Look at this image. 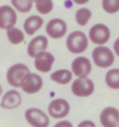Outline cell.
I'll list each match as a JSON object with an SVG mask.
<instances>
[{
    "mask_svg": "<svg viewBox=\"0 0 119 127\" xmlns=\"http://www.w3.org/2000/svg\"><path fill=\"white\" fill-rule=\"evenodd\" d=\"M66 47L71 53L82 54L88 47V38L82 31H74L66 39Z\"/></svg>",
    "mask_w": 119,
    "mask_h": 127,
    "instance_id": "1",
    "label": "cell"
},
{
    "mask_svg": "<svg viewBox=\"0 0 119 127\" xmlns=\"http://www.w3.org/2000/svg\"><path fill=\"white\" fill-rule=\"evenodd\" d=\"M92 60L97 67L100 68H109L114 64L115 56L112 50L104 46H98L91 53Z\"/></svg>",
    "mask_w": 119,
    "mask_h": 127,
    "instance_id": "2",
    "label": "cell"
},
{
    "mask_svg": "<svg viewBox=\"0 0 119 127\" xmlns=\"http://www.w3.org/2000/svg\"><path fill=\"white\" fill-rule=\"evenodd\" d=\"M30 72L27 65L22 63H17L11 65L7 69L6 77L7 82L10 86L13 87H21V83L26 74Z\"/></svg>",
    "mask_w": 119,
    "mask_h": 127,
    "instance_id": "3",
    "label": "cell"
},
{
    "mask_svg": "<svg viewBox=\"0 0 119 127\" xmlns=\"http://www.w3.org/2000/svg\"><path fill=\"white\" fill-rule=\"evenodd\" d=\"M71 91L77 97H88L94 93L95 84L93 81L88 77H78L73 82Z\"/></svg>",
    "mask_w": 119,
    "mask_h": 127,
    "instance_id": "4",
    "label": "cell"
},
{
    "mask_svg": "<svg viewBox=\"0 0 119 127\" xmlns=\"http://www.w3.org/2000/svg\"><path fill=\"white\" fill-rule=\"evenodd\" d=\"M25 118L32 127H48L50 119L41 109L30 108L25 112Z\"/></svg>",
    "mask_w": 119,
    "mask_h": 127,
    "instance_id": "5",
    "label": "cell"
},
{
    "mask_svg": "<svg viewBox=\"0 0 119 127\" xmlns=\"http://www.w3.org/2000/svg\"><path fill=\"white\" fill-rule=\"evenodd\" d=\"M43 86V80L40 75L30 72L24 77L21 83L22 91L29 95L36 94L41 91Z\"/></svg>",
    "mask_w": 119,
    "mask_h": 127,
    "instance_id": "6",
    "label": "cell"
},
{
    "mask_svg": "<svg viewBox=\"0 0 119 127\" xmlns=\"http://www.w3.org/2000/svg\"><path fill=\"white\" fill-rule=\"evenodd\" d=\"M110 30L104 24H95L89 30V38L95 45L103 46L110 38Z\"/></svg>",
    "mask_w": 119,
    "mask_h": 127,
    "instance_id": "7",
    "label": "cell"
},
{
    "mask_svg": "<svg viewBox=\"0 0 119 127\" xmlns=\"http://www.w3.org/2000/svg\"><path fill=\"white\" fill-rule=\"evenodd\" d=\"M92 66L91 60L85 56H78L71 64V71L77 77H88L91 73Z\"/></svg>",
    "mask_w": 119,
    "mask_h": 127,
    "instance_id": "8",
    "label": "cell"
},
{
    "mask_svg": "<svg viewBox=\"0 0 119 127\" xmlns=\"http://www.w3.org/2000/svg\"><path fill=\"white\" fill-rule=\"evenodd\" d=\"M67 24L62 19L55 18L49 21L46 25V33L53 39L61 38L67 33Z\"/></svg>",
    "mask_w": 119,
    "mask_h": 127,
    "instance_id": "9",
    "label": "cell"
},
{
    "mask_svg": "<svg viewBox=\"0 0 119 127\" xmlns=\"http://www.w3.org/2000/svg\"><path fill=\"white\" fill-rule=\"evenodd\" d=\"M70 105L64 99H53L49 103L48 113L49 115L56 119H61L65 117L69 113Z\"/></svg>",
    "mask_w": 119,
    "mask_h": 127,
    "instance_id": "10",
    "label": "cell"
},
{
    "mask_svg": "<svg viewBox=\"0 0 119 127\" xmlns=\"http://www.w3.org/2000/svg\"><path fill=\"white\" fill-rule=\"evenodd\" d=\"M17 15L14 8L8 5L0 7V29L7 30L15 27Z\"/></svg>",
    "mask_w": 119,
    "mask_h": 127,
    "instance_id": "11",
    "label": "cell"
},
{
    "mask_svg": "<svg viewBox=\"0 0 119 127\" xmlns=\"http://www.w3.org/2000/svg\"><path fill=\"white\" fill-rule=\"evenodd\" d=\"M100 122L103 127H118L119 110L114 107H106L100 112Z\"/></svg>",
    "mask_w": 119,
    "mask_h": 127,
    "instance_id": "12",
    "label": "cell"
},
{
    "mask_svg": "<svg viewBox=\"0 0 119 127\" xmlns=\"http://www.w3.org/2000/svg\"><path fill=\"white\" fill-rule=\"evenodd\" d=\"M55 62V57L51 52L42 51L34 57V67L38 71L46 73H49Z\"/></svg>",
    "mask_w": 119,
    "mask_h": 127,
    "instance_id": "13",
    "label": "cell"
},
{
    "mask_svg": "<svg viewBox=\"0 0 119 127\" xmlns=\"http://www.w3.org/2000/svg\"><path fill=\"white\" fill-rule=\"evenodd\" d=\"M21 102L22 98L20 92L16 90H10L3 95L0 106L2 108L11 110L18 108L21 104Z\"/></svg>",
    "mask_w": 119,
    "mask_h": 127,
    "instance_id": "14",
    "label": "cell"
},
{
    "mask_svg": "<svg viewBox=\"0 0 119 127\" xmlns=\"http://www.w3.org/2000/svg\"><path fill=\"white\" fill-rule=\"evenodd\" d=\"M48 47V40L44 35L34 37L27 47V53L32 58H34L39 53L46 51Z\"/></svg>",
    "mask_w": 119,
    "mask_h": 127,
    "instance_id": "15",
    "label": "cell"
},
{
    "mask_svg": "<svg viewBox=\"0 0 119 127\" xmlns=\"http://www.w3.org/2000/svg\"><path fill=\"white\" fill-rule=\"evenodd\" d=\"M43 19L41 16L33 15L29 16L27 19H25V21L23 25L24 27V30L28 35H34L36 32L40 30L43 25Z\"/></svg>",
    "mask_w": 119,
    "mask_h": 127,
    "instance_id": "16",
    "label": "cell"
},
{
    "mask_svg": "<svg viewBox=\"0 0 119 127\" xmlns=\"http://www.w3.org/2000/svg\"><path fill=\"white\" fill-rule=\"evenodd\" d=\"M50 78L52 82L57 83L60 85H66L69 84L72 81L73 73L69 69H59L53 72L50 75Z\"/></svg>",
    "mask_w": 119,
    "mask_h": 127,
    "instance_id": "17",
    "label": "cell"
},
{
    "mask_svg": "<svg viewBox=\"0 0 119 127\" xmlns=\"http://www.w3.org/2000/svg\"><path fill=\"white\" fill-rule=\"evenodd\" d=\"M105 83L110 89H119V68H112L105 74Z\"/></svg>",
    "mask_w": 119,
    "mask_h": 127,
    "instance_id": "18",
    "label": "cell"
},
{
    "mask_svg": "<svg viewBox=\"0 0 119 127\" xmlns=\"http://www.w3.org/2000/svg\"><path fill=\"white\" fill-rule=\"evenodd\" d=\"M7 37L9 42L13 45L21 44L25 40L24 33L18 28L13 27L7 30Z\"/></svg>",
    "mask_w": 119,
    "mask_h": 127,
    "instance_id": "19",
    "label": "cell"
},
{
    "mask_svg": "<svg viewBox=\"0 0 119 127\" xmlns=\"http://www.w3.org/2000/svg\"><path fill=\"white\" fill-rule=\"evenodd\" d=\"M91 11L88 8L82 7L78 9L75 13V20H76V22L78 25L85 26L86 25H87L90 19L91 18Z\"/></svg>",
    "mask_w": 119,
    "mask_h": 127,
    "instance_id": "20",
    "label": "cell"
},
{
    "mask_svg": "<svg viewBox=\"0 0 119 127\" xmlns=\"http://www.w3.org/2000/svg\"><path fill=\"white\" fill-rule=\"evenodd\" d=\"M37 11L42 15H47L51 12L54 8V3L52 0H34Z\"/></svg>",
    "mask_w": 119,
    "mask_h": 127,
    "instance_id": "21",
    "label": "cell"
},
{
    "mask_svg": "<svg viewBox=\"0 0 119 127\" xmlns=\"http://www.w3.org/2000/svg\"><path fill=\"white\" fill-rule=\"evenodd\" d=\"M14 8L21 13L31 11L33 7V0H11Z\"/></svg>",
    "mask_w": 119,
    "mask_h": 127,
    "instance_id": "22",
    "label": "cell"
},
{
    "mask_svg": "<svg viewBox=\"0 0 119 127\" xmlns=\"http://www.w3.org/2000/svg\"><path fill=\"white\" fill-rule=\"evenodd\" d=\"M102 7L109 14L117 13L119 11V0H102Z\"/></svg>",
    "mask_w": 119,
    "mask_h": 127,
    "instance_id": "23",
    "label": "cell"
},
{
    "mask_svg": "<svg viewBox=\"0 0 119 127\" xmlns=\"http://www.w3.org/2000/svg\"><path fill=\"white\" fill-rule=\"evenodd\" d=\"M77 127H96V126H95V124L92 121L85 120L78 124Z\"/></svg>",
    "mask_w": 119,
    "mask_h": 127,
    "instance_id": "24",
    "label": "cell"
},
{
    "mask_svg": "<svg viewBox=\"0 0 119 127\" xmlns=\"http://www.w3.org/2000/svg\"><path fill=\"white\" fill-rule=\"evenodd\" d=\"M53 127H74L71 122L69 121H61V122H57Z\"/></svg>",
    "mask_w": 119,
    "mask_h": 127,
    "instance_id": "25",
    "label": "cell"
},
{
    "mask_svg": "<svg viewBox=\"0 0 119 127\" xmlns=\"http://www.w3.org/2000/svg\"><path fill=\"white\" fill-rule=\"evenodd\" d=\"M114 51L115 54L119 57V37L116 39V41L114 43Z\"/></svg>",
    "mask_w": 119,
    "mask_h": 127,
    "instance_id": "26",
    "label": "cell"
},
{
    "mask_svg": "<svg viewBox=\"0 0 119 127\" xmlns=\"http://www.w3.org/2000/svg\"><path fill=\"white\" fill-rule=\"evenodd\" d=\"M76 4L78 5H83V4H86L90 1V0H73Z\"/></svg>",
    "mask_w": 119,
    "mask_h": 127,
    "instance_id": "27",
    "label": "cell"
},
{
    "mask_svg": "<svg viewBox=\"0 0 119 127\" xmlns=\"http://www.w3.org/2000/svg\"><path fill=\"white\" fill-rule=\"evenodd\" d=\"M2 93V86L0 85V96H1Z\"/></svg>",
    "mask_w": 119,
    "mask_h": 127,
    "instance_id": "28",
    "label": "cell"
},
{
    "mask_svg": "<svg viewBox=\"0 0 119 127\" xmlns=\"http://www.w3.org/2000/svg\"><path fill=\"white\" fill-rule=\"evenodd\" d=\"M34 0H33V2H34Z\"/></svg>",
    "mask_w": 119,
    "mask_h": 127,
    "instance_id": "29",
    "label": "cell"
},
{
    "mask_svg": "<svg viewBox=\"0 0 119 127\" xmlns=\"http://www.w3.org/2000/svg\"><path fill=\"white\" fill-rule=\"evenodd\" d=\"M118 127H119V126H118Z\"/></svg>",
    "mask_w": 119,
    "mask_h": 127,
    "instance_id": "30",
    "label": "cell"
}]
</instances>
